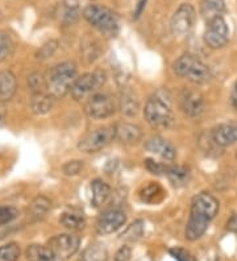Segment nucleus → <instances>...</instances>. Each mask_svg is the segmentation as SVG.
I'll use <instances>...</instances> for the list:
<instances>
[{
	"label": "nucleus",
	"instance_id": "f257e3e1",
	"mask_svg": "<svg viewBox=\"0 0 237 261\" xmlns=\"http://www.w3.org/2000/svg\"><path fill=\"white\" fill-rule=\"evenodd\" d=\"M219 208L220 203L218 199L207 191L195 195L191 201L190 219L185 231L186 239L190 242L200 239L208 228L209 223L216 218Z\"/></svg>",
	"mask_w": 237,
	"mask_h": 261
},
{
	"label": "nucleus",
	"instance_id": "f03ea898",
	"mask_svg": "<svg viewBox=\"0 0 237 261\" xmlns=\"http://www.w3.org/2000/svg\"><path fill=\"white\" fill-rule=\"evenodd\" d=\"M148 124L154 129H169L174 124L173 96L166 89H160L148 99L144 110Z\"/></svg>",
	"mask_w": 237,
	"mask_h": 261
},
{
	"label": "nucleus",
	"instance_id": "7ed1b4c3",
	"mask_svg": "<svg viewBox=\"0 0 237 261\" xmlns=\"http://www.w3.org/2000/svg\"><path fill=\"white\" fill-rule=\"evenodd\" d=\"M46 80V93L54 99L63 98L71 90L73 83L76 80V66L74 62L67 61L51 67Z\"/></svg>",
	"mask_w": 237,
	"mask_h": 261
},
{
	"label": "nucleus",
	"instance_id": "20e7f679",
	"mask_svg": "<svg viewBox=\"0 0 237 261\" xmlns=\"http://www.w3.org/2000/svg\"><path fill=\"white\" fill-rule=\"evenodd\" d=\"M174 73L190 82L202 85L211 80V69L194 55L185 53L173 65Z\"/></svg>",
	"mask_w": 237,
	"mask_h": 261
},
{
	"label": "nucleus",
	"instance_id": "39448f33",
	"mask_svg": "<svg viewBox=\"0 0 237 261\" xmlns=\"http://www.w3.org/2000/svg\"><path fill=\"white\" fill-rule=\"evenodd\" d=\"M83 17L103 35L115 37L119 32V21L116 15L107 7L90 4L83 11Z\"/></svg>",
	"mask_w": 237,
	"mask_h": 261
},
{
	"label": "nucleus",
	"instance_id": "423d86ee",
	"mask_svg": "<svg viewBox=\"0 0 237 261\" xmlns=\"http://www.w3.org/2000/svg\"><path fill=\"white\" fill-rule=\"evenodd\" d=\"M115 139V125H106L91 130L81 139L79 150L85 153H95L106 148Z\"/></svg>",
	"mask_w": 237,
	"mask_h": 261
},
{
	"label": "nucleus",
	"instance_id": "0eeeda50",
	"mask_svg": "<svg viewBox=\"0 0 237 261\" xmlns=\"http://www.w3.org/2000/svg\"><path fill=\"white\" fill-rule=\"evenodd\" d=\"M106 82V74L101 70L92 71V73H86L82 76L76 78L75 82L71 86V96L75 100H82V99L89 98L91 94H94L100 86H103Z\"/></svg>",
	"mask_w": 237,
	"mask_h": 261
},
{
	"label": "nucleus",
	"instance_id": "6e6552de",
	"mask_svg": "<svg viewBox=\"0 0 237 261\" xmlns=\"http://www.w3.org/2000/svg\"><path fill=\"white\" fill-rule=\"evenodd\" d=\"M195 8L193 4L183 3L180 4L170 21V29L175 37H185L189 35L195 24Z\"/></svg>",
	"mask_w": 237,
	"mask_h": 261
},
{
	"label": "nucleus",
	"instance_id": "1a4fd4ad",
	"mask_svg": "<svg viewBox=\"0 0 237 261\" xmlns=\"http://www.w3.org/2000/svg\"><path fill=\"white\" fill-rule=\"evenodd\" d=\"M229 40V28L224 17H216L207 21L204 31V42L211 49L223 48Z\"/></svg>",
	"mask_w": 237,
	"mask_h": 261
},
{
	"label": "nucleus",
	"instance_id": "9d476101",
	"mask_svg": "<svg viewBox=\"0 0 237 261\" xmlns=\"http://www.w3.org/2000/svg\"><path fill=\"white\" fill-rule=\"evenodd\" d=\"M85 111L92 119H106L115 114L116 107L112 96L104 93H96L89 98Z\"/></svg>",
	"mask_w": 237,
	"mask_h": 261
},
{
	"label": "nucleus",
	"instance_id": "9b49d317",
	"mask_svg": "<svg viewBox=\"0 0 237 261\" xmlns=\"http://www.w3.org/2000/svg\"><path fill=\"white\" fill-rule=\"evenodd\" d=\"M79 244H81V239L78 236L62 233V235L53 236L49 240V249L53 252L54 257L67 260L73 255H75L79 249Z\"/></svg>",
	"mask_w": 237,
	"mask_h": 261
},
{
	"label": "nucleus",
	"instance_id": "f8f14e48",
	"mask_svg": "<svg viewBox=\"0 0 237 261\" xmlns=\"http://www.w3.org/2000/svg\"><path fill=\"white\" fill-rule=\"evenodd\" d=\"M126 222V215L124 211L117 208H111L106 211L96 220V231L100 235H110L123 227Z\"/></svg>",
	"mask_w": 237,
	"mask_h": 261
},
{
	"label": "nucleus",
	"instance_id": "ddd939ff",
	"mask_svg": "<svg viewBox=\"0 0 237 261\" xmlns=\"http://www.w3.org/2000/svg\"><path fill=\"white\" fill-rule=\"evenodd\" d=\"M180 107L189 118H199L204 112V99L198 91L185 90L180 95Z\"/></svg>",
	"mask_w": 237,
	"mask_h": 261
},
{
	"label": "nucleus",
	"instance_id": "4468645a",
	"mask_svg": "<svg viewBox=\"0 0 237 261\" xmlns=\"http://www.w3.org/2000/svg\"><path fill=\"white\" fill-rule=\"evenodd\" d=\"M212 141L218 147H229L237 141V121H227L216 125L211 132Z\"/></svg>",
	"mask_w": 237,
	"mask_h": 261
},
{
	"label": "nucleus",
	"instance_id": "2eb2a0df",
	"mask_svg": "<svg viewBox=\"0 0 237 261\" xmlns=\"http://www.w3.org/2000/svg\"><path fill=\"white\" fill-rule=\"evenodd\" d=\"M144 148L148 152L153 153L166 161H173L177 157V150L173 144L161 136H152L150 139H148L144 144Z\"/></svg>",
	"mask_w": 237,
	"mask_h": 261
},
{
	"label": "nucleus",
	"instance_id": "dca6fc26",
	"mask_svg": "<svg viewBox=\"0 0 237 261\" xmlns=\"http://www.w3.org/2000/svg\"><path fill=\"white\" fill-rule=\"evenodd\" d=\"M142 132L139 125L130 123H119L115 125V139L123 144H136L141 140Z\"/></svg>",
	"mask_w": 237,
	"mask_h": 261
},
{
	"label": "nucleus",
	"instance_id": "f3484780",
	"mask_svg": "<svg viewBox=\"0 0 237 261\" xmlns=\"http://www.w3.org/2000/svg\"><path fill=\"white\" fill-rule=\"evenodd\" d=\"M17 90L16 75L10 70L0 71V100L8 102L15 96Z\"/></svg>",
	"mask_w": 237,
	"mask_h": 261
},
{
	"label": "nucleus",
	"instance_id": "a211bd4d",
	"mask_svg": "<svg viewBox=\"0 0 237 261\" xmlns=\"http://www.w3.org/2000/svg\"><path fill=\"white\" fill-rule=\"evenodd\" d=\"M120 110L125 116H136L140 110V100L137 98L136 93L130 89H124L120 94Z\"/></svg>",
	"mask_w": 237,
	"mask_h": 261
},
{
	"label": "nucleus",
	"instance_id": "6ab92c4d",
	"mask_svg": "<svg viewBox=\"0 0 237 261\" xmlns=\"http://www.w3.org/2000/svg\"><path fill=\"white\" fill-rule=\"evenodd\" d=\"M199 12L205 21L221 17L225 12V0H202Z\"/></svg>",
	"mask_w": 237,
	"mask_h": 261
},
{
	"label": "nucleus",
	"instance_id": "aec40b11",
	"mask_svg": "<svg viewBox=\"0 0 237 261\" xmlns=\"http://www.w3.org/2000/svg\"><path fill=\"white\" fill-rule=\"evenodd\" d=\"M111 197V188L101 179L91 182V203L94 207H100L107 203Z\"/></svg>",
	"mask_w": 237,
	"mask_h": 261
},
{
	"label": "nucleus",
	"instance_id": "412c9836",
	"mask_svg": "<svg viewBox=\"0 0 237 261\" xmlns=\"http://www.w3.org/2000/svg\"><path fill=\"white\" fill-rule=\"evenodd\" d=\"M60 15L61 20L65 24H74L78 21L79 15H81L78 0H61Z\"/></svg>",
	"mask_w": 237,
	"mask_h": 261
},
{
	"label": "nucleus",
	"instance_id": "4be33fe9",
	"mask_svg": "<svg viewBox=\"0 0 237 261\" xmlns=\"http://www.w3.org/2000/svg\"><path fill=\"white\" fill-rule=\"evenodd\" d=\"M50 201L45 195H38L31 202L28 207V215L32 220H40L50 210Z\"/></svg>",
	"mask_w": 237,
	"mask_h": 261
},
{
	"label": "nucleus",
	"instance_id": "5701e85b",
	"mask_svg": "<svg viewBox=\"0 0 237 261\" xmlns=\"http://www.w3.org/2000/svg\"><path fill=\"white\" fill-rule=\"evenodd\" d=\"M164 189L161 185H158L157 182H149L148 185H145L140 191V198L142 202L149 204H155L164 199Z\"/></svg>",
	"mask_w": 237,
	"mask_h": 261
},
{
	"label": "nucleus",
	"instance_id": "b1692460",
	"mask_svg": "<svg viewBox=\"0 0 237 261\" xmlns=\"http://www.w3.org/2000/svg\"><path fill=\"white\" fill-rule=\"evenodd\" d=\"M53 106H54V98L51 95H49L47 93L33 94V98H32V102H31V109L35 114L37 115L47 114V112L53 109Z\"/></svg>",
	"mask_w": 237,
	"mask_h": 261
},
{
	"label": "nucleus",
	"instance_id": "393cba45",
	"mask_svg": "<svg viewBox=\"0 0 237 261\" xmlns=\"http://www.w3.org/2000/svg\"><path fill=\"white\" fill-rule=\"evenodd\" d=\"M27 258L28 261H56L53 252L49 249V247L40 244H32L27 248Z\"/></svg>",
	"mask_w": 237,
	"mask_h": 261
},
{
	"label": "nucleus",
	"instance_id": "a878e982",
	"mask_svg": "<svg viewBox=\"0 0 237 261\" xmlns=\"http://www.w3.org/2000/svg\"><path fill=\"white\" fill-rule=\"evenodd\" d=\"M82 261H108V249L101 243H92L83 251Z\"/></svg>",
	"mask_w": 237,
	"mask_h": 261
},
{
	"label": "nucleus",
	"instance_id": "bb28decb",
	"mask_svg": "<svg viewBox=\"0 0 237 261\" xmlns=\"http://www.w3.org/2000/svg\"><path fill=\"white\" fill-rule=\"evenodd\" d=\"M166 175H168L169 179H170V182L174 186H185L189 184L191 173L185 166L170 165L168 169V172H166Z\"/></svg>",
	"mask_w": 237,
	"mask_h": 261
},
{
	"label": "nucleus",
	"instance_id": "cd10ccee",
	"mask_svg": "<svg viewBox=\"0 0 237 261\" xmlns=\"http://www.w3.org/2000/svg\"><path fill=\"white\" fill-rule=\"evenodd\" d=\"M60 223L70 231H81L86 227V219L79 213H63L60 218Z\"/></svg>",
	"mask_w": 237,
	"mask_h": 261
},
{
	"label": "nucleus",
	"instance_id": "c85d7f7f",
	"mask_svg": "<svg viewBox=\"0 0 237 261\" xmlns=\"http://www.w3.org/2000/svg\"><path fill=\"white\" fill-rule=\"evenodd\" d=\"M15 51V41L12 36L6 32H0V62H4L12 57Z\"/></svg>",
	"mask_w": 237,
	"mask_h": 261
},
{
	"label": "nucleus",
	"instance_id": "c756f323",
	"mask_svg": "<svg viewBox=\"0 0 237 261\" xmlns=\"http://www.w3.org/2000/svg\"><path fill=\"white\" fill-rule=\"evenodd\" d=\"M28 86L33 94L46 93V80L41 73H32L28 76Z\"/></svg>",
	"mask_w": 237,
	"mask_h": 261
},
{
	"label": "nucleus",
	"instance_id": "7c9ffc66",
	"mask_svg": "<svg viewBox=\"0 0 237 261\" xmlns=\"http://www.w3.org/2000/svg\"><path fill=\"white\" fill-rule=\"evenodd\" d=\"M142 232H144V223L142 220H137L121 233V239L125 242H136L141 238Z\"/></svg>",
	"mask_w": 237,
	"mask_h": 261
},
{
	"label": "nucleus",
	"instance_id": "2f4dec72",
	"mask_svg": "<svg viewBox=\"0 0 237 261\" xmlns=\"http://www.w3.org/2000/svg\"><path fill=\"white\" fill-rule=\"evenodd\" d=\"M20 257V247L17 243H8L0 247V261H17Z\"/></svg>",
	"mask_w": 237,
	"mask_h": 261
},
{
	"label": "nucleus",
	"instance_id": "473e14b6",
	"mask_svg": "<svg viewBox=\"0 0 237 261\" xmlns=\"http://www.w3.org/2000/svg\"><path fill=\"white\" fill-rule=\"evenodd\" d=\"M19 217V210L13 206H0V226H7Z\"/></svg>",
	"mask_w": 237,
	"mask_h": 261
},
{
	"label": "nucleus",
	"instance_id": "72a5a7b5",
	"mask_svg": "<svg viewBox=\"0 0 237 261\" xmlns=\"http://www.w3.org/2000/svg\"><path fill=\"white\" fill-rule=\"evenodd\" d=\"M145 166L149 172L153 173V174H166V172H168V169L170 165H168V164L157 163L154 160L148 159L145 161Z\"/></svg>",
	"mask_w": 237,
	"mask_h": 261
},
{
	"label": "nucleus",
	"instance_id": "f704fd0d",
	"mask_svg": "<svg viewBox=\"0 0 237 261\" xmlns=\"http://www.w3.org/2000/svg\"><path fill=\"white\" fill-rule=\"evenodd\" d=\"M58 48V42L57 41H49L46 44H44L40 48L37 53V58H41V60H46V58L51 57V56L56 53Z\"/></svg>",
	"mask_w": 237,
	"mask_h": 261
},
{
	"label": "nucleus",
	"instance_id": "c9c22d12",
	"mask_svg": "<svg viewBox=\"0 0 237 261\" xmlns=\"http://www.w3.org/2000/svg\"><path fill=\"white\" fill-rule=\"evenodd\" d=\"M83 169V161L81 160H73V161H69L63 165L62 170L66 175H76L81 173V170Z\"/></svg>",
	"mask_w": 237,
	"mask_h": 261
},
{
	"label": "nucleus",
	"instance_id": "e433bc0d",
	"mask_svg": "<svg viewBox=\"0 0 237 261\" xmlns=\"http://www.w3.org/2000/svg\"><path fill=\"white\" fill-rule=\"evenodd\" d=\"M169 252H170V255L177 261H196L195 257L190 252H187L183 248H179V247L171 248Z\"/></svg>",
	"mask_w": 237,
	"mask_h": 261
},
{
	"label": "nucleus",
	"instance_id": "4c0bfd02",
	"mask_svg": "<svg viewBox=\"0 0 237 261\" xmlns=\"http://www.w3.org/2000/svg\"><path fill=\"white\" fill-rule=\"evenodd\" d=\"M130 258V249L128 247H123L117 251L115 261H129Z\"/></svg>",
	"mask_w": 237,
	"mask_h": 261
},
{
	"label": "nucleus",
	"instance_id": "58836bf2",
	"mask_svg": "<svg viewBox=\"0 0 237 261\" xmlns=\"http://www.w3.org/2000/svg\"><path fill=\"white\" fill-rule=\"evenodd\" d=\"M228 229L231 231V232L236 233L237 235V214H234V215H232L231 219L228 220Z\"/></svg>",
	"mask_w": 237,
	"mask_h": 261
},
{
	"label": "nucleus",
	"instance_id": "ea45409f",
	"mask_svg": "<svg viewBox=\"0 0 237 261\" xmlns=\"http://www.w3.org/2000/svg\"><path fill=\"white\" fill-rule=\"evenodd\" d=\"M146 2H148V0H141V2H140L139 6H137V8H136V11H135V13H133V17H135V19H139L140 15H141L142 11H144V8H145Z\"/></svg>",
	"mask_w": 237,
	"mask_h": 261
},
{
	"label": "nucleus",
	"instance_id": "a19ab883",
	"mask_svg": "<svg viewBox=\"0 0 237 261\" xmlns=\"http://www.w3.org/2000/svg\"><path fill=\"white\" fill-rule=\"evenodd\" d=\"M231 105L234 110L237 111V82L234 83L233 89H232L231 93Z\"/></svg>",
	"mask_w": 237,
	"mask_h": 261
},
{
	"label": "nucleus",
	"instance_id": "79ce46f5",
	"mask_svg": "<svg viewBox=\"0 0 237 261\" xmlns=\"http://www.w3.org/2000/svg\"><path fill=\"white\" fill-rule=\"evenodd\" d=\"M7 118V111H6V107H4L2 103H0V125L3 124L4 120Z\"/></svg>",
	"mask_w": 237,
	"mask_h": 261
},
{
	"label": "nucleus",
	"instance_id": "37998d69",
	"mask_svg": "<svg viewBox=\"0 0 237 261\" xmlns=\"http://www.w3.org/2000/svg\"><path fill=\"white\" fill-rule=\"evenodd\" d=\"M142 261H150V260H148V258H144V260H142Z\"/></svg>",
	"mask_w": 237,
	"mask_h": 261
},
{
	"label": "nucleus",
	"instance_id": "c03bdc74",
	"mask_svg": "<svg viewBox=\"0 0 237 261\" xmlns=\"http://www.w3.org/2000/svg\"><path fill=\"white\" fill-rule=\"evenodd\" d=\"M236 160H237V152H236Z\"/></svg>",
	"mask_w": 237,
	"mask_h": 261
}]
</instances>
